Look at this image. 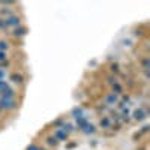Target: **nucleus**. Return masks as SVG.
<instances>
[{
    "label": "nucleus",
    "instance_id": "6",
    "mask_svg": "<svg viewBox=\"0 0 150 150\" xmlns=\"http://www.w3.org/2000/svg\"><path fill=\"white\" fill-rule=\"evenodd\" d=\"M53 137H54V138H56L59 143H62V141H68L69 134H68L65 129H62V128H56V131H54Z\"/></svg>",
    "mask_w": 150,
    "mask_h": 150
},
{
    "label": "nucleus",
    "instance_id": "2",
    "mask_svg": "<svg viewBox=\"0 0 150 150\" xmlns=\"http://www.w3.org/2000/svg\"><path fill=\"white\" fill-rule=\"evenodd\" d=\"M9 81L14 83V84H17V86H24V84H26V81H27V78H26V75H24L23 72L15 71V72H11Z\"/></svg>",
    "mask_w": 150,
    "mask_h": 150
},
{
    "label": "nucleus",
    "instance_id": "20",
    "mask_svg": "<svg viewBox=\"0 0 150 150\" xmlns=\"http://www.w3.org/2000/svg\"><path fill=\"white\" fill-rule=\"evenodd\" d=\"M0 30H2V32H6V30H8L6 23H5V18H0Z\"/></svg>",
    "mask_w": 150,
    "mask_h": 150
},
{
    "label": "nucleus",
    "instance_id": "16",
    "mask_svg": "<svg viewBox=\"0 0 150 150\" xmlns=\"http://www.w3.org/2000/svg\"><path fill=\"white\" fill-rule=\"evenodd\" d=\"M11 48V42L6 41V39H0V51L3 53H8V50Z\"/></svg>",
    "mask_w": 150,
    "mask_h": 150
},
{
    "label": "nucleus",
    "instance_id": "25",
    "mask_svg": "<svg viewBox=\"0 0 150 150\" xmlns=\"http://www.w3.org/2000/svg\"><path fill=\"white\" fill-rule=\"evenodd\" d=\"M147 131H149V126H147V125H146V126H144V128L141 129V132H143V134H146Z\"/></svg>",
    "mask_w": 150,
    "mask_h": 150
},
{
    "label": "nucleus",
    "instance_id": "5",
    "mask_svg": "<svg viewBox=\"0 0 150 150\" xmlns=\"http://www.w3.org/2000/svg\"><path fill=\"white\" fill-rule=\"evenodd\" d=\"M27 33H29V29L24 26V24H21V26H18V27H15V29H12V36L15 38V39H23V38H26L27 36Z\"/></svg>",
    "mask_w": 150,
    "mask_h": 150
},
{
    "label": "nucleus",
    "instance_id": "12",
    "mask_svg": "<svg viewBox=\"0 0 150 150\" xmlns=\"http://www.w3.org/2000/svg\"><path fill=\"white\" fill-rule=\"evenodd\" d=\"M45 144L48 146V147H51V149H56L60 143L54 138V137L53 135H48V137H45Z\"/></svg>",
    "mask_w": 150,
    "mask_h": 150
},
{
    "label": "nucleus",
    "instance_id": "26",
    "mask_svg": "<svg viewBox=\"0 0 150 150\" xmlns=\"http://www.w3.org/2000/svg\"><path fill=\"white\" fill-rule=\"evenodd\" d=\"M137 150H147V147H144V146H141V147H137Z\"/></svg>",
    "mask_w": 150,
    "mask_h": 150
},
{
    "label": "nucleus",
    "instance_id": "18",
    "mask_svg": "<svg viewBox=\"0 0 150 150\" xmlns=\"http://www.w3.org/2000/svg\"><path fill=\"white\" fill-rule=\"evenodd\" d=\"M72 116H74L75 119L81 117V116H83V110H81V108H78V107H75V108L72 110Z\"/></svg>",
    "mask_w": 150,
    "mask_h": 150
},
{
    "label": "nucleus",
    "instance_id": "1",
    "mask_svg": "<svg viewBox=\"0 0 150 150\" xmlns=\"http://www.w3.org/2000/svg\"><path fill=\"white\" fill-rule=\"evenodd\" d=\"M20 107L17 99H3L0 98V110L2 111H15Z\"/></svg>",
    "mask_w": 150,
    "mask_h": 150
},
{
    "label": "nucleus",
    "instance_id": "17",
    "mask_svg": "<svg viewBox=\"0 0 150 150\" xmlns=\"http://www.w3.org/2000/svg\"><path fill=\"white\" fill-rule=\"evenodd\" d=\"M107 83H108L110 86H114L116 83H119V78L114 77V75H108V77H107Z\"/></svg>",
    "mask_w": 150,
    "mask_h": 150
},
{
    "label": "nucleus",
    "instance_id": "13",
    "mask_svg": "<svg viewBox=\"0 0 150 150\" xmlns=\"http://www.w3.org/2000/svg\"><path fill=\"white\" fill-rule=\"evenodd\" d=\"M111 93H114L116 96L123 95V86H122V83H120V81H119V83H116L114 86H111Z\"/></svg>",
    "mask_w": 150,
    "mask_h": 150
},
{
    "label": "nucleus",
    "instance_id": "23",
    "mask_svg": "<svg viewBox=\"0 0 150 150\" xmlns=\"http://www.w3.org/2000/svg\"><path fill=\"white\" fill-rule=\"evenodd\" d=\"M8 86H9V84L6 83V80H0V92H2L3 89H6Z\"/></svg>",
    "mask_w": 150,
    "mask_h": 150
},
{
    "label": "nucleus",
    "instance_id": "9",
    "mask_svg": "<svg viewBox=\"0 0 150 150\" xmlns=\"http://www.w3.org/2000/svg\"><path fill=\"white\" fill-rule=\"evenodd\" d=\"M108 69H110V75H114V77H119V75L122 74L120 65L117 63V62H114V63H110V65H108Z\"/></svg>",
    "mask_w": 150,
    "mask_h": 150
},
{
    "label": "nucleus",
    "instance_id": "10",
    "mask_svg": "<svg viewBox=\"0 0 150 150\" xmlns=\"http://www.w3.org/2000/svg\"><path fill=\"white\" fill-rule=\"evenodd\" d=\"M15 12L12 8L9 6H3V8H0V18H9L11 15H14Z\"/></svg>",
    "mask_w": 150,
    "mask_h": 150
},
{
    "label": "nucleus",
    "instance_id": "11",
    "mask_svg": "<svg viewBox=\"0 0 150 150\" xmlns=\"http://www.w3.org/2000/svg\"><path fill=\"white\" fill-rule=\"evenodd\" d=\"M81 132H83V134H86V135H93V134H96V126L89 122V123H87L86 126L81 129Z\"/></svg>",
    "mask_w": 150,
    "mask_h": 150
},
{
    "label": "nucleus",
    "instance_id": "19",
    "mask_svg": "<svg viewBox=\"0 0 150 150\" xmlns=\"http://www.w3.org/2000/svg\"><path fill=\"white\" fill-rule=\"evenodd\" d=\"M38 149H39V144H38V143H30L26 147V150H38Z\"/></svg>",
    "mask_w": 150,
    "mask_h": 150
},
{
    "label": "nucleus",
    "instance_id": "7",
    "mask_svg": "<svg viewBox=\"0 0 150 150\" xmlns=\"http://www.w3.org/2000/svg\"><path fill=\"white\" fill-rule=\"evenodd\" d=\"M104 102H105V105H108V107H111V105H117L119 102H120V99H119V96H116L114 93H107L105 96H104Z\"/></svg>",
    "mask_w": 150,
    "mask_h": 150
},
{
    "label": "nucleus",
    "instance_id": "3",
    "mask_svg": "<svg viewBox=\"0 0 150 150\" xmlns=\"http://www.w3.org/2000/svg\"><path fill=\"white\" fill-rule=\"evenodd\" d=\"M5 23H6L8 29H15V27H18V26L23 24V17L18 15V14H14V15H11L9 18H5Z\"/></svg>",
    "mask_w": 150,
    "mask_h": 150
},
{
    "label": "nucleus",
    "instance_id": "4",
    "mask_svg": "<svg viewBox=\"0 0 150 150\" xmlns=\"http://www.w3.org/2000/svg\"><path fill=\"white\" fill-rule=\"evenodd\" d=\"M147 117H149V112H147L143 107H138L137 110H134V112H132V120H134V122L141 123V122H144Z\"/></svg>",
    "mask_w": 150,
    "mask_h": 150
},
{
    "label": "nucleus",
    "instance_id": "27",
    "mask_svg": "<svg viewBox=\"0 0 150 150\" xmlns=\"http://www.w3.org/2000/svg\"><path fill=\"white\" fill-rule=\"evenodd\" d=\"M38 150H48L47 147H42V146H39V149H38Z\"/></svg>",
    "mask_w": 150,
    "mask_h": 150
},
{
    "label": "nucleus",
    "instance_id": "8",
    "mask_svg": "<svg viewBox=\"0 0 150 150\" xmlns=\"http://www.w3.org/2000/svg\"><path fill=\"white\" fill-rule=\"evenodd\" d=\"M0 98H3V99H15L17 98V92L8 86L6 89H3L2 92H0Z\"/></svg>",
    "mask_w": 150,
    "mask_h": 150
},
{
    "label": "nucleus",
    "instance_id": "15",
    "mask_svg": "<svg viewBox=\"0 0 150 150\" xmlns=\"http://www.w3.org/2000/svg\"><path fill=\"white\" fill-rule=\"evenodd\" d=\"M99 126H101L102 129H110L111 128V119L107 117V116L101 117V120H99Z\"/></svg>",
    "mask_w": 150,
    "mask_h": 150
},
{
    "label": "nucleus",
    "instance_id": "24",
    "mask_svg": "<svg viewBox=\"0 0 150 150\" xmlns=\"http://www.w3.org/2000/svg\"><path fill=\"white\" fill-rule=\"evenodd\" d=\"M5 77H6V72L3 69H0V80H5Z\"/></svg>",
    "mask_w": 150,
    "mask_h": 150
},
{
    "label": "nucleus",
    "instance_id": "14",
    "mask_svg": "<svg viewBox=\"0 0 150 150\" xmlns=\"http://www.w3.org/2000/svg\"><path fill=\"white\" fill-rule=\"evenodd\" d=\"M89 123V119H87L86 116H81V117H78V119H75V125H77V128L81 131L86 125Z\"/></svg>",
    "mask_w": 150,
    "mask_h": 150
},
{
    "label": "nucleus",
    "instance_id": "21",
    "mask_svg": "<svg viewBox=\"0 0 150 150\" xmlns=\"http://www.w3.org/2000/svg\"><path fill=\"white\" fill-rule=\"evenodd\" d=\"M8 59H9L8 53H3V51H0V63H2V62H5V60H8Z\"/></svg>",
    "mask_w": 150,
    "mask_h": 150
},
{
    "label": "nucleus",
    "instance_id": "22",
    "mask_svg": "<svg viewBox=\"0 0 150 150\" xmlns=\"http://www.w3.org/2000/svg\"><path fill=\"white\" fill-rule=\"evenodd\" d=\"M120 96H122V104H123V102L128 104V102L131 101V96H129V95H125V93H123V95H120Z\"/></svg>",
    "mask_w": 150,
    "mask_h": 150
}]
</instances>
